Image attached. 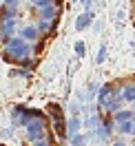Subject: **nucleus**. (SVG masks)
Returning a JSON list of instances; mask_svg holds the SVG:
<instances>
[{
    "instance_id": "obj_10",
    "label": "nucleus",
    "mask_w": 135,
    "mask_h": 146,
    "mask_svg": "<svg viewBox=\"0 0 135 146\" xmlns=\"http://www.w3.org/2000/svg\"><path fill=\"white\" fill-rule=\"evenodd\" d=\"M40 16H42V20H51L55 16V9L53 7H42V9H40Z\"/></svg>"
},
{
    "instance_id": "obj_2",
    "label": "nucleus",
    "mask_w": 135,
    "mask_h": 146,
    "mask_svg": "<svg viewBox=\"0 0 135 146\" xmlns=\"http://www.w3.org/2000/svg\"><path fill=\"white\" fill-rule=\"evenodd\" d=\"M49 135H51V119L47 117V115L31 119L27 126H25V139H27L29 144H36V142H40V139H45Z\"/></svg>"
},
{
    "instance_id": "obj_6",
    "label": "nucleus",
    "mask_w": 135,
    "mask_h": 146,
    "mask_svg": "<svg viewBox=\"0 0 135 146\" xmlns=\"http://www.w3.org/2000/svg\"><path fill=\"white\" fill-rule=\"evenodd\" d=\"M91 20H93V13H82L80 18H78V22H75V29H78V31H84V29L91 25Z\"/></svg>"
},
{
    "instance_id": "obj_9",
    "label": "nucleus",
    "mask_w": 135,
    "mask_h": 146,
    "mask_svg": "<svg viewBox=\"0 0 135 146\" xmlns=\"http://www.w3.org/2000/svg\"><path fill=\"white\" fill-rule=\"evenodd\" d=\"M18 66L20 69H25V71H33V69H36V60H33V58H31V55H29V58H25V60H20L18 62Z\"/></svg>"
},
{
    "instance_id": "obj_13",
    "label": "nucleus",
    "mask_w": 135,
    "mask_h": 146,
    "mask_svg": "<svg viewBox=\"0 0 135 146\" xmlns=\"http://www.w3.org/2000/svg\"><path fill=\"white\" fill-rule=\"evenodd\" d=\"M75 53H78V58H82V55L86 53V49H84V42H75Z\"/></svg>"
},
{
    "instance_id": "obj_4",
    "label": "nucleus",
    "mask_w": 135,
    "mask_h": 146,
    "mask_svg": "<svg viewBox=\"0 0 135 146\" xmlns=\"http://www.w3.org/2000/svg\"><path fill=\"white\" fill-rule=\"evenodd\" d=\"M80 128H82L80 115H71V117H67V135H69V137L78 135V133H80Z\"/></svg>"
},
{
    "instance_id": "obj_1",
    "label": "nucleus",
    "mask_w": 135,
    "mask_h": 146,
    "mask_svg": "<svg viewBox=\"0 0 135 146\" xmlns=\"http://www.w3.org/2000/svg\"><path fill=\"white\" fill-rule=\"evenodd\" d=\"M31 42H27V40H22L20 36L11 38L9 42H5V51H2V60L7 64H18L20 60H25V58H29L31 55Z\"/></svg>"
},
{
    "instance_id": "obj_16",
    "label": "nucleus",
    "mask_w": 135,
    "mask_h": 146,
    "mask_svg": "<svg viewBox=\"0 0 135 146\" xmlns=\"http://www.w3.org/2000/svg\"><path fill=\"white\" fill-rule=\"evenodd\" d=\"M33 5H38V7H49V0H33Z\"/></svg>"
},
{
    "instance_id": "obj_7",
    "label": "nucleus",
    "mask_w": 135,
    "mask_h": 146,
    "mask_svg": "<svg viewBox=\"0 0 135 146\" xmlns=\"http://www.w3.org/2000/svg\"><path fill=\"white\" fill-rule=\"evenodd\" d=\"M115 131L120 135H133V119H131V122H120V124H115Z\"/></svg>"
},
{
    "instance_id": "obj_5",
    "label": "nucleus",
    "mask_w": 135,
    "mask_h": 146,
    "mask_svg": "<svg viewBox=\"0 0 135 146\" xmlns=\"http://www.w3.org/2000/svg\"><path fill=\"white\" fill-rule=\"evenodd\" d=\"M38 36H40L38 27H25L22 31H20V38H22V40H27V42H36Z\"/></svg>"
},
{
    "instance_id": "obj_11",
    "label": "nucleus",
    "mask_w": 135,
    "mask_h": 146,
    "mask_svg": "<svg viewBox=\"0 0 135 146\" xmlns=\"http://www.w3.org/2000/svg\"><path fill=\"white\" fill-rule=\"evenodd\" d=\"M9 78H29V71H25V69H11L9 71Z\"/></svg>"
},
{
    "instance_id": "obj_18",
    "label": "nucleus",
    "mask_w": 135,
    "mask_h": 146,
    "mask_svg": "<svg viewBox=\"0 0 135 146\" xmlns=\"http://www.w3.org/2000/svg\"><path fill=\"white\" fill-rule=\"evenodd\" d=\"M0 146H5V144H2V142H0Z\"/></svg>"
},
{
    "instance_id": "obj_15",
    "label": "nucleus",
    "mask_w": 135,
    "mask_h": 146,
    "mask_svg": "<svg viewBox=\"0 0 135 146\" xmlns=\"http://www.w3.org/2000/svg\"><path fill=\"white\" fill-rule=\"evenodd\" d=\"M11 135H13V133H11V128H5V131H0V137H2V139H9Z\"/></svg>"
},
{
    "instance_id": "obj_8",
    "label": "nucleus",
    "mask_w": 135,
    "mask_h": 146,
    "mask_svg": "<svg viewBox=\"0 0 135 146\" xmlns=\"http://www.w3.org/2000/svg\"><path fill=\"white\" fill-rule=\"evenodd\" d=\"M69 142H71V146H86V142H89V137L84 135V133H78V135L69 137Z\"/></svg>"
},
{
    "instance_id": "obj_3",
    "label": "nucleus",
    "mask_w": 135,
    "mask_h": 146,
    "mask_svg": "<svg viewBox=\"0 0 135 146\" xmlns=\"http://www.w3.org/2000/svg\"><path fill=\"white\" fill-rule=\"evenodd\" d=\"M49 119H51V126H53L55 133H58V139H62V142L69 139V135H67V117H64L60 104H55V102L49 104Z\"/></svg>"
},
{
    "instance_id": "obj_12",
    "label": "nucleus",
    "mask_w": 135,
    "mask_h": 146,
    "mask_svg": "<svg viewBox=\"0 0 135 146\" xmlns=\"http://www.w3.org/2000/svg\"><path fill=\"white\" fill-rule=\"evenodd\" d=\"M31 146H53V135L45 137V139H40V142H36V144H31Z\"/></svg>"
},
{
    "instance_id": "obj_17",
    "label": "nucleus",
    "mask_w": 135,
    "mask_h": 146,
    "mask_svg": "<svg viewBox=\"0 0 135 146\" xmlns=\"http://www.w3.org/2000/svg\"><path fill=\"white\" fill-rule=\"evenodd\" d=\"M133 113H135V102H133Z\"/></svg>"
},
{
    "instance_id": "obj_14",
    "label": "nucleus",
    "mask_w": 135,
    "mask_h": 146,
    "mask_svg": "<svg viewBox=\"0 0 135 146\" xmlns=\"http://www.w3.org/2000/svg\"><path fill=\"white\" fill-rule=\"evenodd\" d=\"M104 58H106V46L102 44V46H100V51H98V62H104Z\"/></svg>"
}]
</instances>
